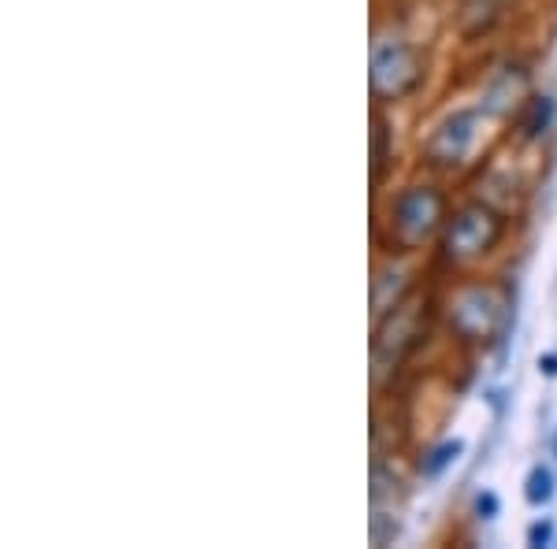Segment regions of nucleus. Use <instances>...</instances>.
<instances>
[{"mask_svg":"<svg viewBox=\"0 0 557 549\" xmlns=\"http://www.w3.org/2000/svg\"><path fill=\"white\" fill-rule=\"evenodd\" d=\"M517 0H457L454 12V30L461 41H487L502 23H506L509 8Z\"/></svg>","mask_w":557,"mask_h":549,"instance_id":"9d476101","label":"nucleus"},{"mask_svg":"<svg viewBox=\"0 0 557 549\" xmlns=\"http://www.w3.org/2000/svg\"><path fill=\"white\" fill-rule=\"evenodd\" d=\"M420 264L417 257H391L380 253L372 267V286H368V297H372V320L386 316L391 309H398L406 297L420 290Z\"/></svg>","mask_w":557,"mask_h":549,"instance_id":"6e6552de","label":"nucleus"},{"mask_svg":"<svg viewBox=\"0 0 557 549\" xmlns=\"http://www.w3.org/2000/svg\"><path fill=\"white\" fill-rule=\"evenodd\" d=\"M509 234H513V212L498 209L480 194L465 197L454 204L450 220L431 249V275L454 278L480 272L487 260L502 253Z\"/></svg>","mask_w":557,"mask_h":549,"instance_id":"7ed1b4c3","label":"nucleus"},{"mask_svg":"<svg viewBox=\"0 0 557 549\" xmlns=\"http://www.w3.org/2000/svg\"><path fill=\"white\" fill-rule=\"evenodd\" d=\"M368 175H372V194H383L386 178L394 175L398 164V134H394V120L386 108L372 104V134H368Z\"/></svg>","mask_w":557,"mask_h":549,"instance_id":"1a4fd4ad","label":"nucleus"},{"mask_svg":"<svg viewBox=\"0 0 557 549\" xmlns=\"http://www.w3.org/2000/svg\"><path fill=\"white\" fill-rule=\"evenodd\" d=\"M498 512H502V498L494 490H487V486H483V490L472 494V516L475 520H494Z\"/></svg>","mask_w":557,"mask_h":549,"instance_id":"2eb2a0df","label":"nucleus"},{"mask_svg":"<svg viewBox=\"0 0 557 549\" xmlns=\"http://www.w3.org/2000/svg\"><path fill=\"white\" fill-rule=\"evenodd\" d=\"M461 457H465V442H461V438H443V442H435V446L424 449L417 472L424 475V479H443V475L450 472V467L461 461Z\"/></svg>","mask_w":557,"mask_h":549,"instance_id":"f8f14e48","label":"nucleus"},{"mask_svg":"<svg viewBox=\"0 0 557 549\" xmlns=\"http://www.w3.org/2000/svg\"><path fill=\"white\" fill-rule=\"evenodd\" d=\"M535 367H539V375H546V379H557V353H539Z\"/></svg>","mask_w":557,"mask_h":549,"instance_id":"dca6fc26","label":"nucleus"},{"mask_svg":"<svg viewBox=\"0 0 557 549\" xmlns=\"http://www.w3.org/2000/svg\"><path fill=\"white\" fill-rule=\"evenodd\" d=\"M428 57L398 26L375 30L372 49H368V97L380 108H398L412 101L424 89Z\"/></svg>","mask_w":557,"mask_h":549,"instance_id":"39448f33","label":"nucleus"},{"mask_svg":"<svg viewBox=\"0 0 557 549\" xmlns=\"http://www.w3.org/2000/svg\"><path fill=\"white\" fill-rule=\"evenodd\" d=\"M550 449H554V457H557V431H554V438H550Z\"/></svg>","mask_w":557,"mask_h":549,"instance_id":"f3484780","label":"nucleus"},{"mask_svg":"<svg viewBox=\"0 0 557 549\" xmlns=\"http://www.w3.org/2000/svg\"><path fill=\"white\" fill-rule=\"evenodd\" d=\"M554 123H557V101L550 93H532L524 108L513 115V134L520 146H539V141L550 138Z\"/></svg>","mask_w":557,"mask_h":549,"instance_id":"9b49d317","label":"nucleus"},{"mask_svg":"<svg viewBox=\"0 0 557 549\" xmlns=\"http://www.w3.org/2000/svg\"><path fill=\"white\" fill-rule=\"evenodd\" d=\"M454 204L457 201L446 178L431 175V171L424 178H409L398 190L386 194V201L375 212V249L391 257L431 253L446 220H450Z\"/></svg>","mask_w":557,"mask_h":549,"instance_id":"f03ea898","label":"nucleus"},{"mask_svg":"<svg viewBox=\"0 0 557 549\" xmlns=\"http://www.w3.org/2000/svg\"><path fill=\"white\" fill-rule=\"evenodd\" d=\"M554 494H557L554 467L535 464L532 472L524 475V501H528L532 509H543V506H550V501H554Z\"/></svg>","mask_w":557,"mask_h":549,"instance_id":"ddd939ff","label":"nucleus"},{"mask_svg":"<svg viewBox=\"0 0 557 549\" xmlns=\"http://www.w3.org/2000/svg\"><path fill=\"white\" fill-rule=\"evenodd\" d=\"M535 93L532 86V60L520 57V52H509L494 64L487 75H483V86H480V112L487 115L491 123H506L524 108L528 97Z\"/></svg>","mask_w":557,"mask_h":549,"instance_id":"0eeeda50","label":"nucleus"},{"mask_svg":"<svg viewBox=\"0 0 557 549\" xmlns=\"http://www.w3.org/2000/svg\"><path fill=\"white\" fill-rule=\"evenodd\" d=\"M517 312V290L498 275H454L438 286V327L465 353H487L506 338Z\"/></svg>","mask_w":557,"mask_h":549,"instance_id":"f257e3e1","label":"nucleus"},{"mask_svg":"<svg viewBox=\"0 0 557 549\" xmlns=\"http://www.w3.org/2000/svg\"><path fill=\"white\" fill-rule=\"evenodd\" d=\"M483 123H487V115L480 112V104H457L443 112L420 138V167L438 178L461 175L480 149Z\"/></svg>","mask_w":557,"mask_h":549,"instance_id":"423d86ee","label":"nucleus"},{"mask_svg":"<svg viewBox=\"0 0 557 549\" xmlns=\"http://www.w3.org/2000/svg\"><path fill=\"white\" fill-rule=\"evenodd\" d=\"M435 330H438V286H431V283L420 286L417 294L406 297V301L386 312V316L372 320L368 357H372L375 394H383L412 360L424 353V346Z\"/></svg>","mask_w":557,"mask_h":549,"instance_id":"20e7f679","label":"nucleus"},{"mask_svg":"<svg viewBox=\"0 0 557 549\" xmlns=\"http://www.w3.org/2000/svg\"><path fill=\"white\" fill-rule=\"evenodd\" d=\"M524 542L532 546V549H546V546H554L557 542V524L550 516H539V520H532L528 524V531H524Z\"/></svg>","mask_w":557,"mask_h":549,"instance_id":"4468645a","label":"nucleus"}]
</instances>
